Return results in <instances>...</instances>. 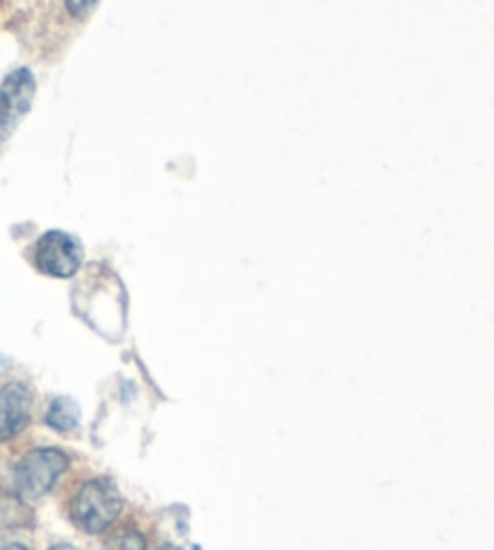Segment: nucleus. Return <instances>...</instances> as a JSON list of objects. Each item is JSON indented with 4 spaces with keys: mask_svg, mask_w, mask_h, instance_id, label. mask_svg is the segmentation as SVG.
<instances>
[{
    "mask_svg": "<svg viewBox=\"0 0 494 550\" xmlns=\"http://www.w3.org/2000/svg\"><path fill=\"white\" fill-rule=\"evenodd\" d=\"M34 90H37V85H34L32 73L25 68L10 73L5 83L0 85V145L10 138L22 116L32 107Z\"/></svg>",
    "mask_w": 494,
    "mask_h": 550,
    "instance_id": "20e7f679",
    "label": "nucleus"
},
{
    "mask_svg": "<svg viewBox=\"0 0 494 550\" xmlns=\"http://www.w3.org/2000/svg\"><path fill=\"white\" fill-rule=\"evenodd\" d=\"M162 550H179V548H174V546H164Z\"/></svg>",
    "mask_w": 494,
    "mask_h": 550,
    "instance_id": "9b49d317",
    "label": "nucleus"
},
{
    "mask_svg": "<svg viewBox=\"0 0 494 550\" xmlns=\"http://www.w3.org/2000/svg\"><path fill=\"white\" fill-rule=\"evenodd\" d=\"M66 5L73 17H85L97 5V0H66Z\"/></svg>",
    "mask_w": 494,
    "mask_h": 550,
    "instance_id": "6e6552de",
    "label": "nucleus"
},
{
    "mask_svg": "<svg viewBox=\"0 0 494 550\" xmlns=\"http://www.w3.org/2000/svg\"><path fill=\"white\" fill-rule=\"evenodd\" d=\"M0 550H27V548L20 546V543H10V546H3Z\"/></svg>",
    "mask_w": 494,
    "mask_h": 550,
    "instance_id": "1a4fd4ad",
    "label": "nucleus"
},
{
    "mask_svg": "<svg viewBox=\"0 0 494 550\" xmlns=\"http://www.w3.org/2000/svg\"><path fill=\"white\" fill-rule=\"evenodd\" d=\"M34 396L25 384L13 382L0 389V442H8L25 430L32 418Z\"/></svg>",
    "mask_w": 494,
    "mask_h": 550,
    "instance_id": "39448f33",
    "label": "nucleus"
},
{
    "mask_svg": "<svg viewBox=\"0 0 494 550\" xmlns=\"http://www.w3.org/2000/svg\"><path fill=\"white\" fill-rule=\"evenodd\" d=\"M34 261H37L41 273L54 275V278H70L73 273H78L82 263V247L70 234L51 230L37 242Z\"/></svg>",
    "mask_w": 494,
    "mask_h": 550,
    "instance_id": "7ed1b4c3",
    "label": "nucleus"
},
{
    "mask_svg": "<svg viewBox=\"0 0 494 550\" xmlns=\"http://www.w3.org/2000/svg\"><path fill=\"white\" fill-rule=\"evenodd\" d=\"M121 514V495L109 478H94L78 490L73 519L87 534H104Z\"/></svg>",
    "mask_w": 494,
    "mask_h": 550,
    "instance_id": "f257e3e1",
    "label": "nucleus"
},
{
    "mask_svg": "<svg viewBox=\"0 0 494 550\" xmlns=\"http://www.w3.org/2000/svg\"><path fill=\"white\" fill-rule=\"evenodd\" d=\"M46 423H49L58 432H73L78 430L80 425V408L78 403L68 396H61L49 406V413H46Z\"/></svg>",
    "mask_w": 494,
    "mask_h": 550,
    "instance_id": "423d86ee",
    "label": "nucleus"
},
{
    "mask_svg": "<svg viewBox=\"0 0 494 550\" xmlns=\"http://www.w3.org/2000/svg\"><path fill=\"white\" fill-rule=\"evenodd\" d=\"M66 468L68 456L61 449H34L15 466V490L29 500L44 497Z\"/></svg>",
    "mask_w": 494,
    "mask_h": 550,
    "instance_id": "f03ea898",
    "label": "nucleus"
},
{
    "mask_svg": "<svg viewBox=\"0 0 494 550\" xmlns=\"http://www.w3.org/2000/svg\"><path fill=\"white\" fill-rule=\"evenodd\" d=\"M51 550H80V548H75V546H68V543H61V546H54Z\"/></svg>",
    "mask_w": 494,
    "mask_h": 550,
    "instance_id": "9d476101",
    "label": "nucleus"
},
{
    "mask_svg": "<svg viewBox=\"0 0 494 550\" xmlns=\"http://www.w3.org/2000/svg\"><path fill=\"white\" fill-rule=\"evenodd\" d=\"M104 550H147V541L140 531L119 529L107 538Z\"/></svg>",
    "mask_w": 494,
    "mask_h": 550,
    "instance_id": "0eeeda50",
    "label": "nucleus"
}]
</instances>
